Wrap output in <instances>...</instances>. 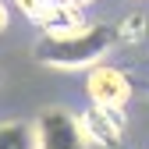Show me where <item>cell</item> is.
Segmentation results:
<instances>
[{
	"label": "cell",
	"mask_w": 149,
	"mask_h": 149,
	"mask_svg": "<svg viewBox=\"0 0 149 149\" xmlns=\"http://www.w3.org/2000/svg\"><path fill=\"white\" fill-rule=\"evenodd\" d=\"M114 50V29L110 25H78L61 36H43L36 43L32 57L36 64H43L50 71H89L92 64H100L107 53Z\"/></svg>",
	"instance_id": "cell-1"
},
{
	"label": "cell",
	"mask_w": 149,
	"mask_h": 149,
	"mask_svg": "<svg viewBox=\"0 0 149 149\" xmlns=\"http://www.w3.org/2000/svg\"><path fill=\"white\" fill-rule=\"evenodd\" d=\"M146 29H149L146 14H142V11H132V14H124L121 22H117V29H114V43H124V46H139V43L146 39Z\"/></svg>",
	"instance_id": "cell-7"
},
{
	"label": "cell",
	"mask_w": 149,
	"mask_h": 149,
	"mask_svg": "<svg viewBox=\"0 0 149 149\" xmlns=\"http://www.w3.org/2000/svg\"><path fill=\"white\" fill-rule=\"evenodd\" d=\"M11 4L18 7V11H22L25 18H29V22H36V18H39L50 4H53V0H11Z\"/></svg>",
	"instance_id": "cell-8"
},
{
	"label": "cell",
	"mask_w": 149,
	"mask_h": 149,
	"mask_svg": "<svg viewBox=\"0 0 149 149\" xmlns=\"http://www.w3.org/2000/svg\"><path fill=\"white\" fill-rule=\"evenodd\" d=\"M78 121H82V132H85L89 146L117 149V146L124 142V128H128L124 110H114V107H89L85 114H78Z\"/></svg>",
	"instance_id": "cell-4"
},
{
	"label": "cell",
	"mask_w": 149,
	"mask_h": 149,
	"mask_svg": "<svg viewBox=\"0 0 149 149\" xmlns=\"http://www.w3.org/2000/svg\"><path fill=\"white\" fill-rule=\"evenodd\" d=\"M7 22H11V7L4 4V0H0V32L7 29Z\"/></svg>",
	"instance_id": "cell-9"
},
{
	"label": "cell",
	"mask_w": 149,
	"mask_h": 149,
	"mask_svg": "<svg viewBox=\"0 0 149 149\" xmlns=\"http://www.w3.org/2000/svg\"><path fill=\"white\" fill-rule=\"evenodd\" d=\"M85 96L92 100V107H114L124 110L132 103V82L121 68H110V64H92L89 68V78H85Z\"/></svg>",
	"instance_id": "cell-3"
},
{
	"label": "cell",
	"mask_w": 149,
	"mask_h": 149,
	"mask_svg": "<svg viewBox=\"0 0 149 149\" xmlns=\"http://www.w3.org/2000/svg\"><path fill=\"white\" fill-rule=\"evenodd\" d=\"M0 149H36V128L29 121H0Z\"/></svg>",
	"instance_id": "cell-6"
},
{
	"label": "cell",
	"mask_w": 149,
	"mask_h": 149,
	"mask_svg": "<svg viewBox=\"0 0 149 149\" xmlns=\"http://www.w3.org/2000/svg\"><path fill=\"white\" fill-rule=\"evenodd\" d=\"M32 128H36V149H89L78 114H71L64 107L43 110Z\"/></svg>",
	"instance_id": "cell-2"
},
{
	"label": "cell",
	"mask_w": 149,
	"mask_h": 149,
	"mask_svg": "<svg viewBox=\"0 0 149 149\" xmlns=\"http://www.w3.org/2000/svg\"><path fill=\"white\" fill-rule=\"evenodd\" d=\"M71 4H78V7H85V4H92V0H71Z\"/></svg>",
	"instance_id": "cell-10"
},
{
	"label": "cell",
	"mask_w": 149,
	"mask_h": 149,
	"mask_svg": "<svg viewBox=\"0 0 149 149\" xmlns=\"http://www.w3.org/2000/svg\"><path fill=\"white\" fill-rule=\"evenodd\" d=\"M32 25L39 29L43 36H61V32H71V29L85 25V14H82L78 4H71V0H53Z\"/></svg>",
	"instance_id": "cell-5"
}]
</instances>
